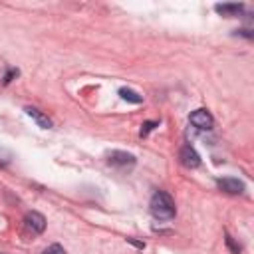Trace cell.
I'll return each instance as SVG.
<instances>
[{"mask_svg": "<svg viewBox=\"0 0 254 254\" xmlns=\"http://www.w3.org/2000/svg\"><path fill=\"white\" fill-rule=\"evenodd\" d=\"M155 127H159V121H145L143 125H141V131H139V135L141 137H147Z\"/></svg>", "mask_w": 254, "mask_h": 254, "instance_id": "10", "label": "cell"}, {"mask_svg": "<svg viewBox=\"0 0 254 254\" xmlns=\"http://www.w3.org/2000/svg\"><path fill=\"white\" fill-rule=\"evenodd\" d=\"M24 222H26V226H28L32 232H36V234H42V232L46 230V218H44V214H40V212H36V210L28 212L26 218H24Z\"/></svg>", "mask_w": 254, "mask_h": 254, "instance_id": "6", "label": "cell"}, {"mask_svg": "<svg viewBox=\"0 0 254 254\" xmlns=\"http://www.w3.org/2000/svg\"><path fill=\"white\" fill-rule=\"evenodd\" d=\"M189 121H190L196 129H200V131H208V129L212 127V123H214V119H212V115H210L208 109H194V111L190 113Z\"/></svg>", "mask_w": 254, "mask_h": 254, "instance_id": "2", "label": "cell"}, {"mask_svg": "<svg viewBox=\"0 0 254 254\" xmlns=\"http://www.w3.org/2000/svg\"><path fill=\"white\" fill-rule=\"evenodd\" d=\"M214 10L222 16H238L244 10V4H216Z\"/></svg>", "mask_w": 254, "mask_h": 254, "instance_id": "8", "label": "cell"}, {"mask_svg": "<svg viewBox=\"0 0 254 254\" xmlns=\"http://www.w3.org/2000/svg\"><path fill=\"white\" fill-rule=\"evenodd\" d=\"M119 95H121V99L129 101V103H141V101H143V97H141L137 91L127 89V87H121V89H119Z\"/></svg>", "mask_w": 254, "mask_h": 254, "instance_id": "9", "label": "cell"}, {"mask_svg": "<svg viewBox=\"0 0 254 254\" xmlns=\"http://www.w3.org/2000/svg\"><path fill=\"white\" fill-rule=\"evenodd\" d=\"M44 254H65V250H64L62 244H52V246H48L44 250Z\"/></svg>", "mask_w": 254, "mask_h": 254, "instance_id": "12", "label": "cell"}, {"mask_svg": "<svg viewBox=\"0 0 254 254\" xmlns=\"http://www.w3.org/2000/svg\"><path fill=\"white\" fill-rule=\"evenodd\" d=\"M10 159H12V155L6 149H0V167H6L10 163Z\"/></svg>", "mask_w": 254, "mask_h": 254, "instance_id": "13", "label": "cell"}, {"mask_svg": "<svg viewBox=\"0 0 254 254\" xmlns=\"http://www.w3.org/2000/svg\"><path fill=\"white\" fill-rule=\"evenodd\" d=\"M179 159L181 163L187 167V169H196L200 165V155L194 151V147L190 145H185L181 151H179Z\"/></svg>", "mask_w": 254, "mask_h": 254, "instance_id": "4", "label": "cell"}, {"mask_svg": "<svg viewBox=\"0 0 254 254\" xmlns=\"http://www.w3.org/2000/svg\"><path fill=\"white\" fill-rule=\"evenodd\" d=\"M18 73H20V71H18L16 67H10V69L6 71V75H4V83H10L14 77H18Z\"/></svg>", "mask_w": 254, "mask_h": 254, "instance_id": "14", "label": "cell"}, {"mask_svg": "<svg viewBox=\"0 0 254 254\" xmlns=\"http://www.w3.org/2000/svg\"><path fill=\"white\" fill-rule=\"evenodd\" d=\"M24 111H26V113H28V115H30V117H32V119H34L42 129H50V127H52L50 117H48V115H44L40 109H36V107H26Z\"/></svg>", "mask_w": 254, "mask_h": 254, "instance_id": "7", "label": "cell"}, {"mask_svg": "<svg viewBox=\"0 0 254 254\" xmlns=\"http://www.w3.org/2000/svg\"><path fill=\"white\" fill-rule=\"evenodd\" d=\"M216 185H218L220 190H224V192H228V194H240V192H244V183L238 181V179H232V177L218 179Z\"/></svg>", "mask_w": 254, "mask_h": 254, "instance_id": "5", "label": "cell"}, {"mask_svg": "<svg viewBox=\"0 0 254 254\" xmlns=\"http://www.w3.org/2000/svg\"><path fill=\"white\" fill-rule=\"evenodd\" d=\"M107 163L111 167H117V169H129L135 165V157L131 153H125V151H111L107 157Z\"/></svg>", "mask_w": 254, "mask_h": 254, "instance_id": "3", "label": "cell"}, {"mask_svg": "<svg viewBox=\"0 0 254 254\" xmlns=\"http://www.w3.org/2000/svg\"><path fill=\"white\" fill-rule=\"evenodd\" d=\"M224 242H226V246L230 248V252H232V254H240V246L232 240V236H230V234H226V236H224Z\"/></svg>", "mask_w": 254, "mask_h": 254, "instance_id": "11", "label": "cell"}, {"mask_svg": "<svg viewBox=\"0 0 254 254\" xmlns=\"http://www.w3.org/2000/svg\"><path fill=\"white\" fill-rule=\"evenodd\" d=\"M127 242H129L131 246L139 248V250H143V248H145V242H139V240H135V238H127Z\"/></svg>", "mask_w": 254, "mask_h": 254, "instance_id": "15", "label": "cell"}, {"mask_svg": "<svg viewBox=\"0 0 254 254\" xmlns=\"http://www.w3.org/2000/svg\"><path fill=\"white\" fill-rule=\"evenodd\" d=\"M149 208H151V214L159 220H169L175 216L177 208H175V200L169 192L165 190H157L153 196H151V202H149Z\"/></svg>", "mask_w": 254, "mask_h": 254, "instance_id": "1", "label": "cell"}]
</instances>
